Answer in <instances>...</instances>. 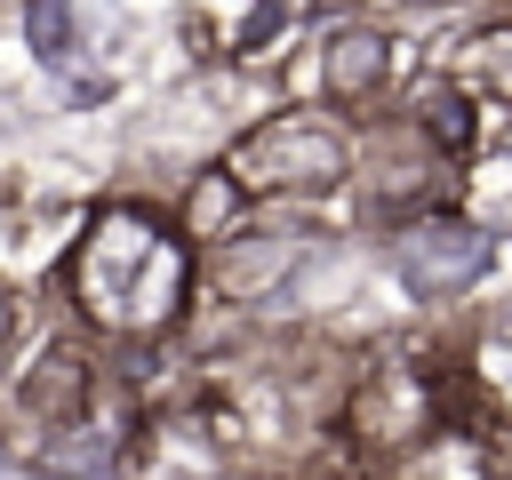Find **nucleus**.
I'll list each match as a JSON object with an SVG mask.
<instances>
[{
    "label": "nucleus",
    "instance_id": "obj_2",
    "mask_svg": "<svg viewBox=\"0 0 512 480\" xmlns=\"http://www.w3.org/2000/svg\"><path fill=\"white\" fill-rule=\"evenodd\" d=\"M216 160L248 184V200H320L352 184V128L320 104H280L248 120Z\"/></svg>",
    "mask_w": 512,
    "mask_h": 480
},
{
    "label": "nucleus",
    "instance_id": "obj_1",
    "mask_svg": "<svg viewBox=\"0 0 512 480\" xmlns=\"http://www.w3.org/2000/svg\"><path fill=\"white\" fill-rule=\"evenodd\" d=\"M64 304L112 352L168 344L200 304V248L160 200H104L64 248Z\"/></svg>",
    "mask_w": 512,
    "mask_h": 480
},
{
    "label": "nucleus",
    "instance_id": "obj_4",
    "mask_svg": "<svg viewBox=\"0 0 512 480\" xmlns=\"http://www.w3.org/2000/svg\"><path fill=\"white\" fill-rule=\"evenodd\" d=\"M168 216H176V232H184L192 248H208V240H224L232 224H248V216H256V200H248V184H240L224 160H208V168H192V176H184V192L168 200Z\"/></svg>",
    "mask_w": 512,
    "mask_h": 480
},
{
    "label": "nucleus",
    "instance_id": "obj_3",
    "mask_svg": "<svg viewBox=\"0 0 512 480\" xmlns=\"http://www.w3.org/2000/svg\"><path fill=\"white\" fill-rule=\"evenodd\" d=\"M392 80H400V48H392L376 24H336V32L320 40V96H328V112L376 120V104H384Z\"/></svg>",
    "mask_w": 512,
    "mask_h": 480
}]
</instances>
